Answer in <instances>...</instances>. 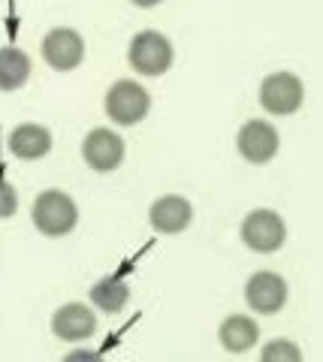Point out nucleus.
<instances>
[{
  "label": "nucleus",
  "instance_id": "nucleus-1",
  "mask_svg": "<svg viewBox=\"0 0 323 362\" xmlns=\"http://www.w3.org/2000/svg\"><path fill=\"white\" fill-rule=\"evenodd\" d=\"M30 218H33V226H37L42 235L61 239V235L73 233L76 223H79V206L73 202L70 194L52 187V190H42V194L33 199Z\"/></svg>",
  "mask_w": 323,
  "mask_h": 362
},
{
  "label": "nucleus",
  "instance_id": "nucleus-2",
  "mask_svg": "<svg viewBox=\"0 0 323 362\" xmlns=\"http://www.w3.org/2000/svg\"><path fill=\"white\" fill-rule=\"evenodd\" d=\"M172 58H175V49H172L170 37H163L160 30H139L136 37L130 40L127 61L133 66V73H139V76L170 73Z\"/></svg>",
  "mask_w": 323,
  "mask_h": 362
},
{
  "label": "nucleus",
  "instance_id": "nucleus-3",
  "mask_svg": "<svg viewBox=\"0 0 323 362\" xmlns=\"http://www.w3.org/2000/svg\"><path fill=\"white\" fill-rule=\"evenodd\" d=\"M151 94L142 88L136 78H118V82L106 90V118L115 121L118 127H133L148 115Z\"/></svg>",
  "mask_w": 323,
  "mask_h": 362
},
{
  "label": "nucleus",
  "instance_id": "nucleus-4",
  "mask_svg": "<svg viewBox=\"0 0 323 362\" xmlns=\"http://www.w3.org/2000/svg\"><path fill=\"white\" fill-rule=\"evenodd\" d=\"M239 235L248 251L254 254H275L278 247L287 242V223L272 209H254L245 214L239 226Z\"/></svg>",
  "mask_w": 323,
  "mask_h": 362
},
{
  "label": "nucleus",
  "instance_id": "nucleus-5",
  "mask_svg": "<svg viewBox=\"0 0 323 362\" xmlns=\"http://www.w3.org/2000/svg\"><path fill=\"white\" fill-rule=\"evenodd\" d=\"M305 103V85L296 73H269L260 82V106L275 118L293 115Z\"/></svg>",
  "mask_w": 323,
  "mask_h": 362
},
{
  "label": "nucleus",
  "instance_id": "nucleus-6",
  "mask_svg": "<svg viewBox=\"0 0 323 362\" xmlns=\"http://www.w3.org/2000/svg\"><path fill=\"white\" fill-rule=\"evenodd\" d=\"M42 61H46L54 73H70L85 61V40L79 30L73 28H52L42 37Z\"/></svg>",
  "mask_w": 323,
  "mask_h": 362
},
{
  "label": "nucleus",
  "instance_id": "nucleus-7",
  "mask_svg": "<svg viewBox=\"0 0 323 362\" xmlns=\"http://www.w3.org/2000/svg\"><path fill=\"white\" fill-rule=\"evenodd\" d=\"M278 148H281V136H278V130L269 121L251 118V121H245L236 133V151L254 166L269 163L278 154Z\"/></svg>",
  "mask_w": 323,
  "mask_h": 362
},
{
  "label": "nucleus",
  "instance_id": "nucleus-8",
  "mask_svg": "<svg viewBox=\"0 0 323 362\" xmlns=\"http://www.w3.org/2000/svg\"><path fill=\"white\" fill-rule=\"evenodd\" d=\"M287 296H290L287 281L269 269L254 272L245 284V302L254 314H278L287 305Z\"/></svg>",
  "mask_w": 323,
  "mask_h": 362
},
{
  "label": "nucleus",
  "instance_id": "nucleus-9",
  "mask_svg": "<svg viewBox=\"0 0 323 362\" xmlns=\"http://www.w3.org/2000/svg\"><path fill=\"white\" fill-rule=\"evenodd\" d=\"M124 139L109 130V127H94L91 133L82 139V157L94 173H112L124 160Z\"/></svg>",
  "mask_w": 323,
  "mask_h": 362
},
{
  "label": "nucleus",
  "instance_id": "nucleus-10",
  "mask_svg": "<svg viewBox=\"0 0 323 362\" xmlns=\"http://www.w3.org/2000/svg\"><path fill=\"white\" fill-rule=\"evenodd\" d=\"M194 221V206L187 202L184 197L178 194H166L160 199L151 202L148 209V223L154 233H163V235H178L184 233Z\"/></svg>",
  "mask_w": 323,
  "mask_h": 362
},
{
  "label": "nucleus",
  "instance_id": "nucleus-11",
  "mask_svg": "<svg viewBox=\"0 0 323 362\" xmlns=\"http://www.w3.org/2000/svg\"><path fill=\"white\" fill-rule=\"evenodd\" d=\"M52 332L61 341H85L97 332V314L85 302H66L52 314Z\"/></svg>",
  "mask_w": 323,
  "mask_h": 362
},
{
  "label": "nucleus",
  "instance_id": "nucleus-12",
  "mask_svg": "<svg viewBox=\"0 0 323 362\" xmlns=\"http://www.w3.org/2000/svg\"><path fill=\"white\" fill-rule=\"evenodd\" d=\"M6 148L18 160H40L52 151V133L42 124H18L6 136Z\"/></svg>",
  "mask_w": 323,
  "mask_h": 362
},
{
  "label": "nucleus",
  "instance_id": "nucleus-13",
  "mask_svg": "<svg viewBox=\"0 0 323 362\" xmlns=\"http://www.w3.org/2000/svg\"><path fill=\"white\" fill-rule=\"evenodd\" d=\"M218 341L227 354H248L260 341V326L248 314H230L218 326Z\"/></svg>",
  "mask_w": 323,
  "mask_h": 362
},
{
  "label": "nucleus",
  "instance_id": "nucleus-14",
  "mask_svg": "<svg viewBox=\"0 0 323 362\" xmlns=\"http://www.w3.org/2000/svg\"><path fill=\"white\" fill-rule=\"evenodd\" d=\"M88 296H91V302H94L103 314H118V311L127 308V302H130V287H127L124 278L106 275V278H100L91 290H88Z\"/></svg>",
  "mask_w": 323,
  "mask_h": 362
},
{
  "label": "nucleus",
  "instance_id": "nucleus-15",
  "mask_svg": "<svg viewBox=\"0 0 323 362\" xmlns=\"http://www.w3.org/2000/svg\"><path fill=\"white\" fill-rule=\"evenodd\" d=\"M30 78V58L16 45L0 49V90H18Z\"/></svg>",
  "mask_w": 323,
  "mask_h": 362
},
{
  "label": "nucleus",
  "instance_id": "nucleus-16",
  "mask_svg": "<svg viewBox=\"0 0 323 362\" xmlns=\"http://www.w3.org/2000/svg\"><path fill=\"white\" fill-rule=\"evenodd\" d=\"M260 362H303V347L290 338H272L263 344Z\"/></svg>",
  "mask_w": 323,
  "mask_h": 362
},
{
  "label": "nucleus",
  "instance_id": "nucleus-17",
  "mask_svg": "<svg viewBox=\"0 0 323 362\" xmlns=\"http://www.w3.org/2000/svg\"><path fill=\"white\" fill-rule=\"evenodd\" d=\"M16 211H18V194H16V187L9 185V181L0 178V221L13 218Z\"/></svg>",
  "mask_w": 323,
  "mask_h": 362
},
{
  "label": "nucleus",
  "instance_id": "nucleus-18",
  "mask_svg": "<svg viewBox=\"0 0 323 362\" xmlns=\"http://www.w3.org/2000/svg\"><path fill=\"white\" fill-rule=\"evenodd\" d=\"M61 362H103V356L97 354V350H88V347H76V350H70Z\"/></svg>",
  "mask_w": 323,
  "mask_h": 362
},
{
  "label": "nucleus",
  "instance_id": "nucleus-19",
  "mask_svg": "<svg viewBox=\"0 0 323 362\" xmlns=\"http://www.w3.org/2000/svg\"><path fill=\"white\" fill-rule=\"evenodd\" d=\"M133 6H139V9H151V6H158L160 0H130Z\"/></svg>",
  "mask_w": 323,
  "mask_h": 362
}]
</instances>
